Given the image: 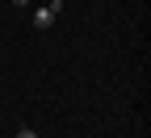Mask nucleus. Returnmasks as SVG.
I'll list each match as a JSON object with an SVG mask.
<instances>
[{"mask_svg":"<svg viewBox=\"0 0 151 138\" xmlns=\"http://www.w3.org/2000/svg\"><path fill=\"white\" fill-rule=\"evenodd\" d=\"M59 13H63V0H50V4H42V9L34 13V25L46 29V25H55V17H59Z\"/></svg>","mask_w":151,"mask_h":138,"instance_id":"obj_1","label":"nucleus"},{"mask_svg":"<svg viewBox=\"0 0 151 138\" xmlns=\"http://www.w3.org/2000/svg\"><path fill=\"white\" fill-rule=\"evenodd\" d=\"M17 138H38V134H34V130L25 126V130H17Z\"/></svg>","mask_w":151,"mask_h":138,"instance_id":"obj_2","label":"nucleus"},{"mask_svg":"<svg viewBox=\"0 0 151 138\" xmlns=\"http://www.w3.org/2000/svg\"><path fill=\"white\" fill-rule=\"evenodd\" d=\"M13 4H29V0H13Z\"/></svg>","mask_w":151,"mask_h":138,"instance_id":"obj_3","label":"nucleus"}]
</instances>
